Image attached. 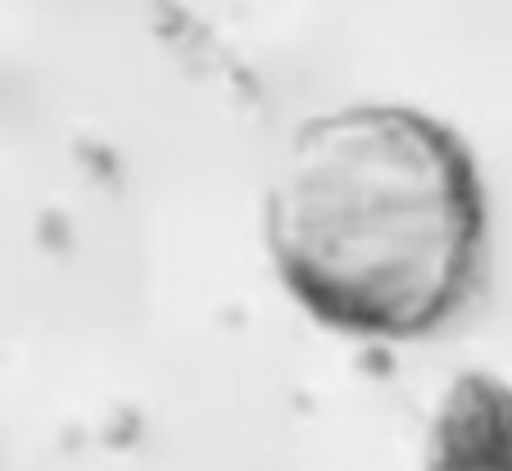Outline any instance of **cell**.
I'll use <instances>...</instances> for the list:
<instances>
[{"label": "cell", "instance_id": "2", "mask_svg": "<svg viewBox=\"0 0 512 471\" xmlns=\"http://www.w3.org/2000/svg\"><path fill=\"white\" fill-rule=\"evenodd\" d=\"M422 471H512V381L458 372L426 422Z\"/></svg>", "mask_w": 512, "mask_h": 471}, {"label": "cell", "instance_id": "1", "mask_svg": "<svg viewBox=\"0 0 512 471\" xmlns=\"http://www.w3.org/2000/svg\"><path fill=\"white\" fill-rule=\"evenodd\" d=\"M281 286L318 327L422 340L472 299L490 200L467 141L417 105L358 100L304 118L263 191Z\"/></svg>", "mask_w": 512, "mask_h": 471}]
</instances>
